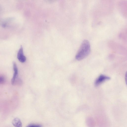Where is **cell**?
<instances>
[{
  "label": "cell",
  "instance_id": "obj_4",
  "mask_svg": "<svg viewBox=\"0 0 127 127\" xmlns=\"http://www.w3.org/2000/svg\"><path fill=\"white\" fill-rule=\"evenodd\" d=\"M13 68L14 73L12 78L11 80V84L13 85L15 84L16 80L18 75V69L16 63L13 62Z\"/></svg>",
  "mask_w": 127,
  "mask_h": 127
},
{
  "label": "cell",
  "instance_id": "obj_1",
  "mask_svg": "<svg viewBox=\"0 0 127 127\" xmlns=\"http://www.w3.org/2000/svg\"><path fill=\"white\" fill-rule=\"evenodd\" d=\"M91 51V46L89 41L85 40L82 43L75 56L76 59L80 61L85 58L90 54Z\"/></svg>",
  "mask_w": 127,
  "mask_h": 127
},
{
  "label": "cell",
  "instance_id": "obj_5",
  "mask_svg": "<svg viewBox=\"0 0 127 127\" xmlns=\"http://www.w3.org/2000/svg\"><path fill=\"white\" fill-rule=\"evenodd\" d=\"M12 124L15 127H22V123L20 120L18 118H15L12 121Z\"/></svg>",
  "mask_w": 127,
  "mask_h": 127
},
{
  "label": "cell",
  "instance_id": "obj_2",
  "mask_svg": "<svg viewBox=\"0 0 127 127\" xmlns=\"http://www.w3.org/2000/svg\"><path fill=\"white\" fill-rule=\"evenodd\" d=\"M110 78L105 75L101 74L96 79L95 82V87H97L105 81L109 80Z\"/></svg>",
  "mask_w": 127,
  "mask_h": 127
},
{
  "label": "cell",
  "instance_id": "obj_6",
  "mask_svg": "<svg viewBox=\"0 0 127 127\" xmlns=\"http://www.w3.org/2000/svg\"><path fill=\"white\" fill-rule=\"evenodd\" d=\"M26 127H42V126L40 124H30Z\"/></svg>",
  "mask_w": 127,
  "mask_h": 127
},
{
  "label": "cell",
  "instance_id": "obj_7",
  "mask_svg": "<svg viewBox=\"0 0 127 127\" xmlns=\"http://www.w3.org/2000/svg\"><path fill=\"white\" fill-rule=\"evenodd\" d=\"M5 81V79L4 77L2 76H0V84L3 83Z\"/></svg>",
  "mask_w": 127,
  "mask_h": 127
},
{
  "label": "cell",
  "instance_id": "obj_3",
  "mask_svg": "<svg viewBox=\"0 0 127 127\" xmlns=\"http://www.w3.org/2000/svg\"><path fill=\"white\" fill-rule=\"evenodd\" d=\"M17 58L19 61L21 63H24L26 61V57L24 54L23 48L22 45L21 46L18 52Z\"/></svg>",
  "mask_w": 127,
  "mask_h": 127
}]
</instances>
